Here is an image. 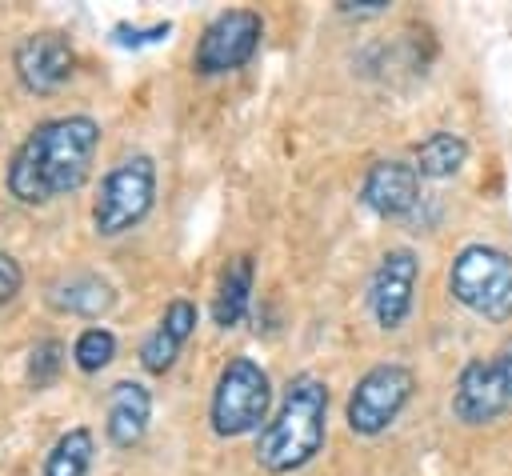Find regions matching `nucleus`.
I'll list each match as a JSON object with an SVG mask.
<instances>
[{"label":"nucleus","instance_id":"obj_1","mask_svg":"<svg viewBox=\"0 0 512 476\" xmlns=\"http://www.w3.org/2000/svg\"><path fill=\"white\" fill-rule=\"evenodd\" d=\"M100 124L84 112L40 120L8 160V196L20 204H52L76 192L96 160Z\"/></svg>","mask_w":512,"mask_h":476},{"label":"nucleus","instance_id":"obj_12","mask_svg":"<svg viewBox=\"0 0 512 476\" xmlns=\"http://www.w3.org/2000/svg\"><path fill=\"white\" fill-rule=\"evenodd\" d=\"M152 420V392L140 380H116L104 404V432L112 448H136Z\"/></svg>","mask_w":512,"mask_h":476},{"label":"nucleus","instance_id":"obj_15","mask_svg":"<svg viewBox=\"0 0 512 476\" xmlns=\"http://www.w3.org/2000/svg\"><path fill=\"white\" fill-rule=\"evenodd\" d=\"M252 280H256V264L252 256H236L224 276H220V288H216V300H212V320L220 328H232L244 320L248 304H252Z\"/></svg>","mask_w":512,"mask_h":476},{"label":"nucleus","instance_id":"obj_4","mask_svg":"<svg viewBox=\"0 0 512 476\" xmlns=\"http://www.w3.org/2000/svg\"><path fill=\"white\" fill-rule=\"evenodd\" d=\"M152 204H156V164L152 156L132 152L104 172L100 192L92 200V228L100 236H124L152 212Z\"/></svg>","mask_w":512,"mask_h":476},{"label":"nucleus","instance_id":"obj_14","mask_svg":"<svg viewBox=\"0 0 512 476\" xmlns=\"http://www.w3.org/2000/svg\"><path fill=\"white\" fill-rule=\"evenodd\" d=\"M48 304L56 312H68V316H88L96 320L100 312H108L116 304V292L104 276L96 272H76V276H64L48 288Z\"/></svg>","mask_w":512,"mask_h":476},{"label":"nucleus","instance_id":"obj_17","mask_svg":"<svg viewBox=\"0 0 512 476\" xmlns=\"http://www.w3.org/2000/svg\"><path fill=\"white\" fill-rule=\"evenodd\" d=\"M92 452H96V440L88 428H68L44 456V468L40 476H88L92 472Z\"/></svg>","mask_w":512,"mask_h":476},{"label":"nucleus","instance_id":"obj_22","mask_svg":"<svg viewBox=\"0 0 512 476\" xmlns=\"http://www.w3.org/2000/svg\"><path fill=\"white\" fill-rule=\"evenodd\" d=\"M388 0H340V12H384Z\"/></svg>","mask_w":512,"mask_h":476},{"label":"nucleus","instance_id":"obj_11","mask_svg":"<svg viewBox=\"0 0 512 476\" xmlns=\"http://www.w3.org/2000/svg\"><path fill=\"white\" fill-rule=\"evenodd\" d=\"M360 200L368 212H376L384 220L408 216L420 200V172L404 160H376L360 184Z\"/></svg>","mask_w":512,"mask_h":476},{"label":"nucleus","instance_id":"obj_8","mask_svg":"<svg viewBox=\"0 0 512 476\" xmlns=\"http://www.w3.org/2000/svg\"><path fill=\"white\" fill-rule=\"evenodd\" d=\"M452 412L464 424H488L512 412V340L492 360H472L460 368Z\"/></svg>","mask_w":512,"mask_h":476},{"label":"nucleus","instance_id":"obj_5","mask_svg":"<svg viewBox=\"0 0 512 476\" xmlns=\"http://www.w3.org/2000/svg\"><path fill=\"white\" fill-rule=\"evenodd\" d=\"M448 292L484 320L512 316V256L492 244H468L448 268Z\"/></svg>","mask_w":512,"mask_h":476},{"label":"nucleus","instance_id":"obj_16","mask_svg":"<svg viewBox=\"0 0 512 476\" xmlns=\"http://www.w3.org/2000/svg\"><path fill=\"white\" fill-rule=\"evenodd\" d=\"M464 160H468V140L456 132H432L412 148V168L428 180L456 176L464 168Z\"/></svg>","mask_w":512,"mask_h":476},{"label":"nucleus","instance_id":"obj_18","mask_svg":"<svg viewBox=\"0 0 512 476\" xmlns=\"http://www.w3.org/2000/svg\"><path fill=\"white\" fill-rule=\"evenodd\" d=\"M116 356V336L104 328V324H88L76 340H72V360L80 372H100L108 368Z\"/></svg>","mask_w":512,"mask_h":476},{"label":"nucleus","instance_id":"obj_19","mask_svg":"<svg viewBox=\"0 0 512 476\" xmlns=\"http://www.w3.org/2000/svg\"><path fill=\"white\" fill-rule=\"evenodd\" d=\"M60 364H64V344H60V340H40V344H32V352H28V384H32V388L52 384L56 372H60Z\"/></svg>","mask_w":512,"mask_h":476},{"label":"nucleus","instance_id":"obj_13","mask_svg":"<svg viewBox=\"0 0 512 476\" xmlns=\"http://www.w3.org/2000/svg\"><path fill=\"white\" fill-rule=\"evenodd\" d=\"M192 332H196V304L184 300V296H176V300L164 308V316L156 320V328H152V332L144 336V344H140V364H144V372L164 376V372L176 364V356H180V348L188 344Z\"/></svg>","mask_w":512,"mask_h":476},{"label":"nucleus","instance_id":"obj_6","mask_svg":"<svg viewBox=\"0 0 512 476\" xmlns=\"http://www.w3.org/2000/svg\"><path fill=\"white\" fill-rule=\"evenodd\" d=\"M412 388H416L412 368H404V364H396V360L368 368V372L356 380L352 396H348V408H344L348 428H352L356 436H380V432L392 428V420L404 412V404L412 400Z\"/></svg>","mask_w":512,"mask_h":476},{"label":"nucleus","instance_id":"obj_3","mask_svg":"<svg viewBox=\"0 0 512 476\" xmlns=\"http://www.w3.org/2000/svg\"><path fill=\"white\" fill-rule=\"evenodd\" d=\"M268 404H272V380L268 372L248 360V356H232L212 388L208 400V420L216 436H248L256 428L268 424Z\"/></svg>","mask_w":512,"mask_h":476},{"label":"nucleus","instance_id":"obj_7","mask_svg":"<svg viewBox=\"0 0 512 476\" xmlns=\"http://www.w3.org/2000/svg\"><path fill=\"white\" fill-rule=\"evenodd\" d=\"M260 36H264L260 12H252V8H228V12L212 16L208 28L200 32L196 52H192V68L200 76L236 72V68H244L256 56Z\"/></svg>","mask_w":512,"mask_h":476},{"label":"nucleus","instance_id":"obj_21","mask_svg":"<svg viewBox=\"0 0 512 476\" xmlns=\"http://www.w3.org/2000/svg\"><path fill=\"white\" fill-rule=\"evenodd\" d=\"M20 284H24V272H20V264L8 256V252H0V308L20 292Z\"/></svg>","mask_w":512,"mask_h":476},{"label":"nucleus","instance_id":"obj_9","mask_svg":"<svg viewBox=\"0 0 512 476\" xmlns=\"http://www.w3.org/2000/svg\"><path fill=\"white\" fill-rule=\"evenodd\" d=\"M12 68L28 92L48 96L60 84H68V76L76 72V48L64 32H52V28L28 32L12 52Z\"/></svg>","mask_w":512,"mask_h":476},{"label":"nucleus","instance_id":"obj_10","mask_svg":"<svg viewBox=\"0 0 512 476\" xmlns=\"http://www.w3.org/2000/svg\"><path fill=\"white\" fill-rule=\"evenodd\" d=\"M416 272L420 260L412 248H388L368 280V308L380 328H400L404 316L412 312V292H416Z\"/></svg>","mask_w":512,"mask_h":476},{"label":"nucleus","instance_id":"obj_2","mask_svg":"<svg viewBox=\"0 0 512 476\" xmlns=\"http://www.w3.org/2000/svg\"><path fill=\"white\" fill-rule=\"evenodd\" d=\"M328 432V388L324 380L300 372L288 380L276 416L256 436V464L272 476L304 468Z\"/></svg>","mask_w":512,"mask_h":476},{"label":"nucleus","instance_id":"obj_20","mask_svg":"<svg viewBox=\"0 0 512 476\" xmlns=\"http://www.w3.org/2000/svg\"><path fill=\"white\" fill-rule=\"evenodd\" d=\"M168 32H172V24H168V20H164V24H152V28L116 24V28H112V40H116V44H124V48H140V44H160V40H168Z\"/></svg>","mask_w":512,"mask_h":476}]
</instances>
